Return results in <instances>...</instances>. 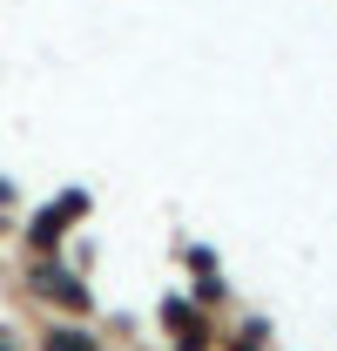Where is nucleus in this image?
I'll use <instances>...</instances> for the list:
<instances>
[{"instance_id": "1", "label": "nucleus", "mask_w": 337, "mask_h": 351, "mask_svg": "<svg viewBox=\"0 0 337 351\" xmlns=\"http://www.w3.org/2000/svg\"><path fill=\"white\" fill-rule=\"evenodd\" d=\"M41 351H101V345H95L88 331H68V324H54V331L41 338Z\"/></svg>"}, {"instance_id": "2", "label": "nucleus", "mask_w": 337, "mask_h": 351, "mask_svg": "<svg viewBox=\"0 0 337 351\" xmlns=\"http://www.w3.org/2000/svg\"><path fill=\"white\" fill-rule=\"evenodd\" d=\"M168 324H175V338H182V351H196V345H203V331L189 324V304H168Z\"/></svg>"}, {"instance_id": "3", "label": "nucleus", "mask_w": 337, "mask_h": 351, "mask_svg": "<svg viewBox=\"0 0 337 351\" xmlns=\"http://www.w3.org/2000/svg\"><path fill=\"white\" fill-rule=\"evenodd\" d=\"M0 351H14V338H7V331H0Z\"/></svg>"}]
</instances>
